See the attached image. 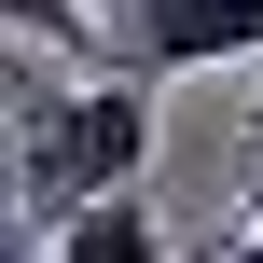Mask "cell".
I'll use <instances>...</instances> for the list:
<instances>
[{"mask_svg":"<svg viewBox=\"0 0 263 263\" xmlns=\"http://www.w3.org/2000/svg\"><path fill=\"white\" fill-rule=\"evenodd\" d=\"M97 42L139 83H194V69L263 55V0H97Z\"/></svg>","mask_w":263,"mask_h":263,"instance_id":"cell-2","label":"cell"},{"mask_svg":"<svg viewBox=\"0 0 263 263\" xmlns=\"http://www.w3.org/2000/svg\"><path fill=\"white\" fill-rule=\"evenodd\" d=\"M222 263H263V222H250V236H236V250H222Z\"/></svg>","mask_w":263,"mask_h":263,"instance_id":"cell-5","label":"cell"},{"mask_svg":"<svg viewBox=\"0 0 263 263\" xmlns=\"http://www.w3.org/2000/svg\"><path fill=\"white\" fill-rule=\"evenodd\" d=\"M153 97L166 83H139V69H83V83L42 69L14 97V208H28V236H55L69 208H97V194H125L153 166Z\"/></svg>","mask_w":263,"mask_h":263,"instance_id":"cell-1","label":"cell"},{"mask_svg":"<svg viewBox=\"0 0 263 263\" xmlns=\"http://www.w3.org/2000/svg\"><path fill=\"white\" fill-rule=\"evenodd\" d=\"M14 28H28L42 55H97V69H111V42H97V0H14Z\"/></svg>","mask_w":263,"mask_h":263,"instance_id":"cell-4","label":"cell"},{"mask_svg":"<svg viewBox=\"0 0 263 263\" xmlns=\"http://www.w3.org/2000/svg\"><path fill=\"white\" fill-rule=\"evenodd\" d=\"M42 263H166V236H153V208H139V180H125V194H97V208H69V222L42 236Z\"/></svg>","mask_w":263,"mask_h":263,"instance_id":"cell-3","label":"cell"}]
</instances>
